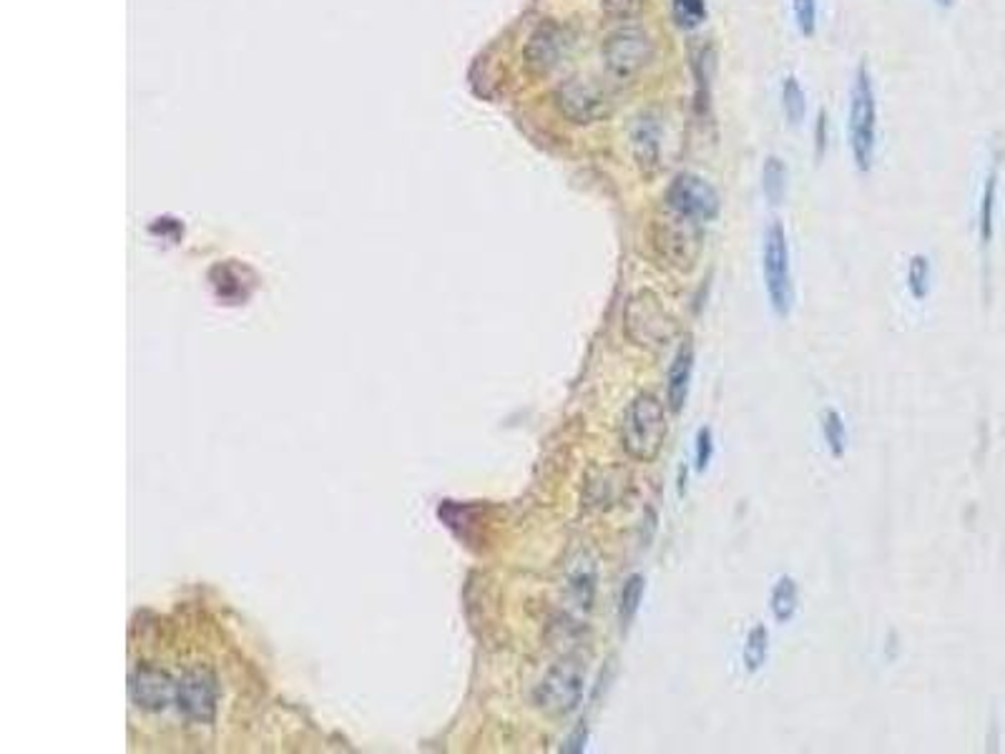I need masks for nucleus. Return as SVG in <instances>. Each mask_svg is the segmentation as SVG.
<instances>
[{
  "label": "nucleus",
  "instance_id": "2eb2a0df",
  "mask_svg": "<svg viewBox=\"0 0 1005 754\" xmlns=\"http://www.w3.org/2000/svg\"><path fill=\"white\" fill-rule=\"evenodd\" d=\"M692 372H694V347L692 342H684V345L676 350L672 368H669L666 375V403L672 413H682L689 395V385H692Z\"/></svg>",
  "mask_w": 1005,
  "mask_h": 754
},
{
  "label": "nucleus",
  "instance_id": "f257e3e1",
  "mask_svg": "<svg viewBox=\"0 0 1005 754\" xmlns=\"http://www.w3.org/2000/svg\"><path fill=\"white\" fill-rule=\"evenodd\" d=\"M669 435L666 410L654 395L642 393L628 403L621 423V448L636 463H654Z\"/></svg>",
  "mask_w": 1005,
  "mask_h": 754
},
{
  "label": "nucleus",
  "instance_id": "5701e85b",
  "mask_svg": "<svg viewBox=\"0 0 1005 754\" xmlns=\"http://www.w3.org/2000/svg\"><path fill=\"white\" fill-rule=\"evenodd\" d=\"M908 290L915 300H925L930 290V264L923 254H915L908 267Z\"/></svg>",
  "mask_w": 1005,
  "mask_h": 754
},
{
  "label": "nucleus",
  "instance_id": "9d476101",
  "mask_svg": "<svg viewBox=\"0 0 1005 754\" xmlns=\"http://www.w3.org/2000/svg\"><path fill=\"white\" fill-rule=\"evenodd\" d=\"M570 31L566 26L546 21L540 23L534 33H530L526 43V66L538 76H546L564 63V58L570 53Z\"/></svg>",
  "mask_w": 1005,
  "mask_h": 754
},
{
  "label": "nucleus",
  "instance_id": "a211bd4d",
  "mask_svg": "<svg viewBox=\"0 0 1005 754\" xmlns=\"http://www.w3.org/2000/svg\"><path fill=\"white\" fill-rule=\"evenodd\" d=\"M767 654H770V634L762 624H757L752 631L747 634L744 642V652H742V662L747 672H760L767 662Z\"/></svg>",
  "mask_w": 1005,
  "mask_h": 754
},
{
  "label": "nucleus",
  "instance_id": "6ab92c4d",
  "mask_svg": "<svg viewBox=\"0 0 1005 754\" xmlns=\"http://www.w3.org/2000/svg\"><path fill=\"white\" fill-rule=\"evenodd\" d=\"M762 186L764 197L772 204H780L787 192V166L780 156H767L764 169H762Z\"/></svg>",
  "mask_w": 1005,
  "mask_h": 754
},
{
  "label": "nucleus",
  "instance_id": "39448f33",
  "mask_svg": "<svg viewBox=\"0 0 1005 754\" xmlns=\"http://www.w3.org/2000/svg\"><path fill=\"white\" fill-rule=\"evenodd\" d=\"M674 320L664 310L662 300L654 292L642 290L628 300L626 305V335H632L636 345L662 347L666 340L674 337Z\"/></svg>",
  "mask_w": 1005,
  "mask_h": 754
},
{
  "label": "nucleus",
  "instance_id": "412c9836",
  "mask_svg": "<svg viewBox=\"0 0 1005 754\" xmlns=\"http://www.w3.org/2000/svg\"><path fill=\"white\" fill-rule=\"evenodd\" d=\"M674 21L684 31H694V28L706 21V3L704 0H674L672 3Z\"/></svg>",
  "mask_w": 1005,
  "mask_h": 754
},
{
  "label": "nucleus",
  "instance_id": "423d86ee",
  "mask_svg": "<svg viewBox=\"0 0 1005 754\" xmlns=\"http://www.w3.org/2000/svg\"><path fill=\"white\" fill-rule=\"evenodd\" d=\"M666 207L676 212L679 217L692 219L696 224L714 222L722 212V199L712 184L704 176L684 172L676 174L674 182L666 189Z\"/></svg>",
  "mask_w": 1005,
  "mask_h": 754
},
{
  "label": "nucleus",
  "instance_id": "f8f14e48",
  "mask_svg": "<svg viewBox=\"0 0 1005 754\" xmlns=\"http://www.w3.org/2000/svg\"><path fill=\"white\" fill-rule=\"evenodd\" d=\"M596 594H598V561L588 548H580V551L570 558L566 569V604L570 614L586 616L594 609Z\"/></svg>",
  "mask_w": 1005,
  "mask_h": 754
},
{
  "label": "nucleus",
  "instance_id": "b1692460",
  "mask_svg": "<svg viewBox=\"0 0 1005 754\" xmlns=\"http://www.w3.org/2000/svg\"><path fill=\"white\" fill-rule=\"evenodd\" d=\"M995 184H998V174L995 169L988 174V182H985V192H983V204H980V237L983 244H988L993 237V207H995Z\"/></svg>",
  "mask_w": 1005,
  "mask_h": 754
},
{
  "label": "nucleus",
  "instance_id": "4be33fe9",
  "mask_svg": "<svg viewBox=\"0 0 1005 754\" xmlns=\"http://www.w3.org/2000/svg\"><path fill=\"white\" fill-rule=\"evenodd\" d=\"M822 433H825L827 445H830V450H832V456L842 458L845 445H847V430H845V420L840 413H837V410L827 408L822 413Z\"/></svg>",
  "mask_w": 1005,
  "mask_h": 754
},
{
  "label": "nucleus",
  "instance_id": "9b49d317",
  "mask_svg": "<svg viewBox=\"0 0 1005 754\" xmlns=\"http://www.w3.org/2000/svg\"><path fill=\"white\" fill-rule=\"evenodd\" d=\"M176 707L192 722H212L216 714V679L206 669H189L176 682Z\"/></svg>",
  "mask_w": 1005,
  "mask_h": 754
},
{
  "label": "nucleus",
  "instance_id": "393cba45",
  "mask_svg": "<svg viewBox=\"0 0 1005 754\" xmlns=\"http://www.w3.org/2000/svg\"><path fill=\"white\" fill-rule=\"evenodd\" d=\"M794 6V21L800 26V33L804 38L814 36L817 31V0H792Z\"/></svg>",
  "mask_w": 1005,
  "mask_h": 754
},
{
  "label": "nucleus",
  "instance_id": "cd10ccee",
  "mask_svg": "<svg viewBox=\"0 0 1005 754\" xmlns=\"http://www.w3.org/2000/svg\"><path fill=\"white\" fill-rule=\"evenodd\" d=\"M814 139H817V156L822 159L825 146H827V114L820 111L817 114V129H814Z\"/></svg>",
  "mask_w": 1005,
  "mask_h": 754
},
{
  "label": "nucleus",
  "instance_id": "ddd939ff",
  "mask_svg": "<svg viewBox=\"0 0 1005 754\" xmlns=\"http://www.w3.org/2000/svg\"><path fill=\"white\" fill-rule=\"evenodd\" d=\"M129 694L136 707L146 712H162L176 697V682L156 667H139L134 669L129 679Z\"/></svg>",
  "mask_w": 1005,
  "mask_h": 754
},
{
  "label": "nucleus",
  "instance_id": "f03ea898",
  "mask_svg": "<svg viewBox=\"0 0 1005 754\" xmlns=\"http://www.w3.org/2000/svg\"><path fill=\"white\" fill-rule=\"evenodd\" d=\"M850 149L852 159L860 172L872 169L875 159V139H877V104H875V88L867 66H857L852 94H850Z\"/></svg>",
  "mask_w": 1005,
  "mask_h": 754
},
{
  "label": "nucleus",
  "instance_id": "dca6fc26",
  "mask_svg": "<svg viewBox=\"0 0 1005 754\" xmlns=\"http://www.w3.org/2000/svg\"><path fill=\"white\" fill-rule=\"evenodd\" d=\"M797 606H800V591H797V584L790 576H782L780 581L774 584L772 596H770V609L774 614V619L780 624H787L794 616Z\"/></svg>",
  "mask_w": 1005,
  "mask_h": 754
},
{
  "label": "nucleus",
  "instance_id": "bb28decb",
  "mask_svg": "<svg viewBox=\"0 0 1005 754\" xmlns=\"http://www.w3.org/2000/svg\"><path fill=\"white\" fill-rule=\"evenodd\" d=\"M714 456V443H712V430L702 428L696 433V470H706L709 460Z\"/></svg>",
  "mask_w": 1005,
  "mask_h": 754
},
{
  "label": "nucleus",
  "instance_id": "a878e982",
  "mask_svg": "<svg viewBox=\"0 0 1005 754\" xmlns=\"http://www.w3.org/2000/svg\"><path fill=\"white\" fill-rule=\"evenodd\" d=\"M601 6L606 8L608 16L621 18V21H632L642 13L644 0H601Z\"/></svg>",
  "mask_w": 1005,
  "mask_h": 754
},
{
  "label": "nucleus",
  "instance_id": "1a4fd4ad",
  "mask_svg": "<svg viewBox=\"0 0 1005 754\" xmlns=\"http://www.w3.org/2000/svg\"><path fill=\"white\" fill-rule=\"evenodd\" d=\"M556 106L574 124H596L611 111L606 91L588 78H568L560 84L556 88Z\"/></svg>",
  "mask_w": 1005,
  "mask_h": 754
},
{
  "label": "nucleus",
  "instance_id": "20e7f679",
  "mask_svg": "<svg viewBox=\"0 0 1005 754\" xmlns=\"http://www.w3.org/2000/svg\"><path fill=\"white\" fill-rule=\"evenodd\" d=\"M762 272L764 287L770 305L780 317H787L792 310V274H790V247H787V234L780 222H774L764 232L762 247Z\"/></svg>",
  "mask_w": 1005,
  "mask_h": 754
},
{
  "label": "nucleus",
  "instance_id": "f3484780",
  "mask_svg": "<svg viewBox=\"0 0 1005 754\" xmlns=\"http://www.w3.org/2000/svg\"><path fill=\"white\" fill-rule=\"evenodd\" d=\"M644 589H646V581L642 574H632L624 581V589H621V596H618V619L624 626L632 624L634 616L638 614V606H642V599H644Z\"/></svg>",
  "mask_w": 1005,
  "mask_h": 754
},
{
  "label": "nucleus",
  "instance_id": "0eeeda50",
  "mask_svg": "<svg viewBox=\"0 0 1005 754\" xmlns=\"http://www.w3.org/2000/svg\"><path fill=\"white\" fill-rule=\"evenodd\" d=\"M654 43L642 28H618L611 33L604 43V63L606 71L618 78V81H632L644 68L652 63Z\"/></svg>",
  "mask_w": 1005,
  "mask_h": 754
},
{
  "label": "nucleus",
  "instance_id": "4468645a",
  "mask_svg": "<svg viewBox=\"0 0 1005 754\" xmlns=\"http://www.w3.org/2000/svg\"><path fill=\"white\" fill-rule=\"evenodd\" d=\"M636 164L644 174H654L662 164V124L654 114H642L632 129Z\"/></svg>",
  "mask_w": 1005,
  "mask_h": 754
},
{
  "label": "nucleus",
  "instance_id": "aec40b11",
  "mask_svg": "<svg viewBox=\"0 0 1005 754\" xmlns=\"http://www.w3.org/2000/svg\"><path fill=\"white\" fill-rule=\"evenodd\" d=\"M782 109H784V116H787V121H790V124L797 126V124L804 121L807 99H804V91H802L800 81H797L794 76H787L784 84H782Z\"/></svg>",
  "mask_w": 1005,
  "mask_h": 754
},
{
  "label": "nucleus",
  "instance_id": "6e6552de",
  "mask_svg": "<svg viewBox=\"0 0 1005 754\" xmlns=\"http://www.w3.org/2000/svg\"><path fill=\"white\" fill-rule=\"evenodd\" d=\"M699 227L702 224L679 217L676 212L669 209V217L656 219L654 224L652 244L669 264L679 270H692L699 249H702V229Z\"/></svg>",
  "mask_w": 1005,
  "mask_h": 754
},
{
  "label": "nucleus",
  "instance_id": "7ed1b4c3",
  "mask_svg": "<svg viewBox=\"0 0 1005 754\" xmlns=\"http://www.w3.org/2000/svg\"><path fill=\"white\" fill-rule=\"evenodd\" d=\"M586 689L584 667L576 659H564L546 672L534 692V702L550 717H566L576 712Z\"/></svg>",
  "mask_w": 1005,
  "mask_h": 754
},
{
  "label": "nucleus",
  "instance_id": "c85d7f7f",
  "mask_svg": "<svg viewBox=\"0 0 1005 754\" xmlns=\"http://www.w3.org/2000/svg\"><path fill=\"white\" fill-rule=\"evenodd\" d=\"M938 6H943V8H950V6H953V0H938Z\"/></svg>",
  "mask_w": 1005,
  "mask_h": 754
}]
</instances>
